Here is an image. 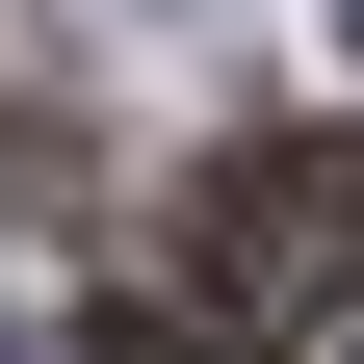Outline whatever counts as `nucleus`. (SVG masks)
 I'll return each instance as SVG.
<instances>
[{
    "instance_id": "f257e3e1",
    "label": "nucleus",
    "mask_w": 364,
    "mask_h": 364,
    "mask_svg": "<svg viewBox=\"0 0 364 364\" xmlns=\"http://www.w3.org/2000/svg\"><path fill=\"white\" fill-rule=\"evenodd\" d=\"M364 312V130H235L182 182V338H312Z\"/></svg>"
},
{
    "instance_id": "f03ea898",
    "label": "nucleus",
    "mask_w": 364,
    "mask_h": 364,
    "mask_svg": "<svg viewBox=\"0 0 364 364\" xmlns=\"http://www.w3.org/2000/svg\"><path fill=\"white\" fill-rule=\"evenodd\" d=\"M53 364H208V338H182V312H78Z\"/></svg>"
},
{
    "instance_id": "7ed1b4c3",
    "label": "nucleus",
    "mask_w": 364,
    "mask_h": 364,
    "mask_svg": "<svg viewBox=\"0 0 364 364\" xmlns=\"http://www.w3.org/2000/svg\"><path fill=\"white\" fill-rule=\"evenodd\" d=\"M338 53H364V0H338Z\"/></svg>"
}]
</instances>
